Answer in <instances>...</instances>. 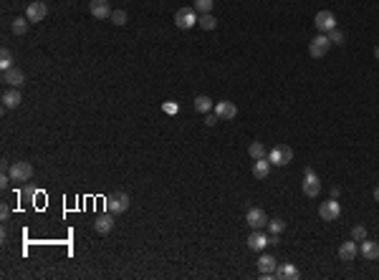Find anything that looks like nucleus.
Instances as JSON below:
<instances>
[{
  "mask_svg": "<svg viewBox=\"0 0 379 280\" xmlns=\"http://www.w3.org/2000/svg\"><path fill=\"white\" fill-rule=\"evenodd\" d=\"M318 192H321V182H318L316 172L306 169V174H303V195L306 197H318Z\"/></svg>",
  "mask_w": 379,
  "mask_h": 280,
  "instance_id": "6e6552de",
  "label": "nucleus"
},
{
  "mask_svg": "<svg viewBox=\"0 0 379 280\" xmlns=\"http://www.w3.org/2000/svg\"><path fill=\"white\" fill-rule=\"evenodd\" d=\"M357 255H359V245H357V240H352V242H341V247H339V258H341L344 263H352Z\"/></svg>",
  "mask_w": 379,
  "mask_h": 280,
  "instance_id": "a211bd4d",
  "label": "nucleus"
},
{
  "mask_svg": "<svg viewBox=\"0 0 379 280\" xmlns=\"http://www.w3.org/2000/svg\"><path fill=\"white\" fill-rule=\"evenodd\" d=\"M268 230H271L273 235H281V232L286 230V222L278 220V217H276V220H268Z\"/></svg>",
  "mask_w": 379,
  "mask_h": 280,
  "instance_id": "cd10ccee",
  "label": "nucleus"
},
{
  "mask_svg": "<svg viewBox=\"0 0 379 280\" xmlns=\"http://www.w3.org/2000/svg\"><path fill=\"white\" fill-rule=\"evenodd\" d=\"M174 25H177L180 30L195 28V25H197V13H195V8H180V10L174 13Z\"/></svg>",
  "mask_w": 379,
  "mask_h": 280,
  "instance_id": "7ed1b4c3",
  "label": "nucleus"
},
{
  "mask_svg": "<svg viewBox=\"0 0 379 280\" xmlns=\"http://www.w3.org/2000/svg\"><path fill=\"white\" fill-rule=\"evenodd\" d=\"M89 10H91V15H94L96 20L111 18V8H109L106 0H91V3H89Z\"/></svg>",
  "mask_w": 379,
  "mask_h": 280,
  "instance_id": "4468645a",
  "label": "nucleus"
},
{
  "mask_svg": "<svg viewBox=\"0 0 379 280\" xmlns=\"http://www.w3.org/2000/svg\"><path fill=\"white\" fill-rule=\"evenodd\" d=\"M213 8H215V0H195V10H197V15H202V13H213Z\"/></svg>",
  "mask_w": 379,
  "mask_h": 280,
  "instance_id": "a878e982",
  "label": "nucleus"
},
{
  "mask_svg": "<svg viewBox=\"0 0 379 280\" xmlns=\"http://www.w3.org/2000/svg\"><path fill=\"white\" fill-rule=\"evenodd\" d=\"M28 23H31L28 18H15V20L10 23V30H13L15 36H25V33H28Z\"/></svg>",
  "mask_w": 379,
  "mask_h": 280,
  "instance_id": "b1692460",
  "label": "nucleus"
},
{
  "mask_svg": "<svg viewBox=\"0 0 379 280\" xmlns=\"http://www.w3.org/2000/svg\"><path fill=\"white\" fill-rule=\"evenodd\" d=\"M374 58H377V61H379V46H377V48H374Z\"/></svg>",
  "mask_w": 379,
  "mask_h": 280,
  "instance_id": "c9c22d12",
  "label": "nucleus"
},
{
  "mask_svg": "<svg viewBox=\"0 0 379 280\" xmlns=\"http://www.w3.org/2000/svg\"><path fill=\"white\" fill-rule=\"evenodd\" d=\"M0 69H13V53L8 51V48H3L0 51Z\"/></svg>",
  "mask_w": 379,
  "mask_h": 280,
  "instance_id": "bb28decb",
  "label": "nucleus"
},
{
  "mask_svg": "<svg viewBox=\"0 0 379 280\" xmlns=\"http://www.w3.org/2000/svg\"><path fill=\"white\" fill-rule=\"evenodd\" d=\"M8 174H10L13 182H28V179L33 177V167H31L28 162H13V164L8 167Z\"/></svg>",
  "mask_w": 379,
  "mask_h": 280,
  "instance_id": "39448f33",
  "label": "nucleus"
},
{
  "mask_svg": "<svg viewBox=\"0 0 379 280\" xmlns=\"http://www.w3.org/2000/svg\"><path fill=\"white\" fill-rule=\"evenodd\" d=\"M329 48H331V41H329L326 33H318V36L311 38V43H308V53H311V58H324V56L329 53Z\"/></svg>",
  "mask_w": 379,
  "mask_h": 280,
  "instance_id": "20e7f679",
  "label": "nucleus"
},
{
  "mask_svg": "<svg viewBox=\"0 0 379 280\" xmlns=\"http://www.w3.org/2000/svg\"><path fill=\"white\" fill-rule=\"evenodd\" d=\"M266 245H271V242H268V237H266L260 230H253V232H250V237H248V247H250V250H255V253H260V250H266Z\"/></svg>",
  "mask_w": 379,
  "mask_h": 280,
  "instance_id": "f3484780",
  "label": "nucleus"
},
{
  "mask_svg": "<svg viewBox=\"0 0 379 280\" xmlns=\"http://www.w3.org/2000/svg\"><path fill=\"white\" fill-rule=\"evenodd\" d=\"M3 83H8V86H13V88H20L23 83H25V76H23V71L20 69H5L3 71Z\"/></svg>",
  "mask_w": 379,
  "mask_h": 280,
  "instance_id": "f8f14e48",
  "label": "nucleus"
},
{
  "mask_svg": "<svg viewBox=\"0 0 379 280\" xmlns=\"http://www.w3.org/2000/svg\"><path fill=\"white\" fill-rule=\"evenodd\" d=\"M339 214H341V205L336 202V197H331V200L318 205V217L324 222H334V220H339Z\"/></svg>",
  "mask_w": 379,
  "mask_h": 280,
  "instance_id": "423d86ee",
  "label": "nucleus"
},
{
  "mask_svg": "<svg viewBox=\"0 0 379 280\" xmlns=\"http://www.w3.org/2000/svg\"><path fill=\"white\" fill-rule=\"evenodd\" d=\"M111 227H114V214H111V212L99 214V217H96V222H94V230H96L99 235H109V232H111Z\"/></svg>",
  "mask_w": 379,
  "mask_h": 280,
  "instance_id": "2eb2a0df",
  "label": "nucleus"
},
{
  "mask_svg": "<svg viewBox=\"0 0 379 280\" xmlns=\"http://www.w3.org/2000/svg\"><path fill=\"white\" fill-rule=\"evenodd\" d=\"M8 214H10L8 205H3V207H0V217H3V220H8Z\"/></svg>",
  "mask_w": 379,
  "mask_h": 280,
  "instance_id": "72a5a7b5",
  "label": "nucleus"
},
{
  "mask_svg": "<svg viewBox=\"0 0 379 280\" xmlns=\"http://www.w3.org/2000/svg\"><path fill=\"white\" fill-rule=\"evenodd\" d=\"M352 237H354L357 242H362V240H367V227H364V225H357V227L352 230Z\"/></svg>",
  "mask_w": 379,
  "mask_h": 280,
  "instance_id": "2f4dec72",
  "label": "nucleus"
},
{
  "mask_svg": "<svg viewBox=\"0 0 379 280\" xmlns=\"http://www.w3.org/2000/svg\"><path fill=\"white\" fill-rule=\"evenodd\" d=\"M276 278L278 280H296L299 278V270H296L294 265H281V268H276Z\"/></svg>",
  "mask_w": 379,
  "mask_h": 280,
  "instance_id": "4be33fe9",
  "label": "nucleus"
},
{
  "mask_svg": "<svg viewBox=\"0 0 379 280\" xmlns=\"http://www.w3.org/2000/svg\"><path fill=\"white\" fill-rule=\"evenodd\" d=\"M326 36H329V41H331V43H336V46H341V43H344V33H341L339 28H331Z\"/></svg>",
  "mask_w": 379,
  "mask_h": 280,
  "instance_id": "c85d7f7f",
  "label": "nucleus"
},
{
  "mask_svg": "<svg viewBox=\"0 0 379 280\" xmlns=\"http://www.w3.org/2000/svg\"><path fill=\"white\" fill-rule=\"evenodd\" d=\"M258 270H260V278L263 280L276 278V258L273 255H260L258 258Z\"/></svg>",
  "mask_w": 379,
  "mask_h": 280,
  "instance_id": "9b49d317",
  "label": "nucleus"
},
{
  "mask_svg": "<svg viewBox=\"0 0 379 280\" xmlns=\"http://www.w3.org/2000/svg\"><path fill=\"white\" fill-rule=\"evenodd\" d=\"M111 23L114 25H124L127 23V13L124 10H111Z\"/></svg>",
  "mask_w": 379,
  "mask_h": 280,
  "instance_id": "7c9ffc66",
  "label": "nucleus"
},
{
  "mask_svg": "<svg viewBox=\"0 0 379 280\" xmlns=\"http://www.w3.org/2000/svg\"><path fill=\"white\" fill-rule=\"evenodd\" d=\"M46 15H48V8H46V3H41V0H33V3H28V8H25V18H28L31 23H41Z\"/></svg>",
  "mask_w": 379,
  "mask_h": 280,
  "instance_id": "9d476101",
  "label": "nucleus"
},
{
  "mask_svg": "<svg viewBox=\"0 0 379 280\" xmlns=\"http://www.w3.org/2000/svg\"><path fill=\"white\" fill-rule=\"evenodd\" d=\"M162 111L169 114V116H174V114H180V104H177V101H164V104H162Z\"/></svg>",
  "mask_w": 379,
  "mask_h": 280,
  "instance_id": "c756f323",
  "label": "nucleus"
},
{
  "mask_svg": "<svg viewBox=\"0 0 379 280\" xmlns=\"http://www.w3.org/2000/svg\"><path fill=\"white\" fill-rule=\"evenodd\" d=\"M248 154H250L253 159H263V157H266L268 151H266V146H263L260 141H253V144L248 146Z\"/></svg>",
  "mask_w": 379,
  "mask_h": 280,
  "instance_id": "393cba45",
  "label": "nucleus"
},
{
  "mask_svg": "<svg viewBox=\"0 0 379 280\" xmlns=\"http://www.w3.org/2000/svg\"><path fill=\"white\" fill-rule=\"evenodd\" d=\"M374 202H379V187L374 190Z\"/></svg>",
  "mask_w": 379,
  "mask_h": 280,
  "instance_id": "f704fd0d",
  "label": "nucleus"
},
{
  "mask_svg": "<svg viewBox=\"0 0 379 280\" xmlns=\"http://www.w3.org/2000/svg\"><path fill=\"white\" fill-rule=\"evenodd\" d=\"M313 25L318 33H329L331 28H336V15L331 10H318L316 18H313Z\"/></svg>",
  "mask_w": 379,
  "mask_h": 280,
  "instance_id": "0eeeda50",
  "label": "nucleus"
},
{
  "mask_svg": "<svg viewBox=\"0 0 379 280\" xmlns=\"http://www.w3.org/2000/svg\"><path fill=\"white\" fill-rule=\"evenodd\" d=\"M271 174V162L263 157V159H253V177L255 179H266Z\"/></svg>",
  "mask_w": 379,
  "mask_h": 280,
  "instance_id": "6ab92c4d",
  "label": "nucleus"
},
{
  "mask_svg": "<svg viewBox=\"0 0 379 280\" xmlns=\"http://www.w3.org/2000/svg\"><path fill=\"white\" fill-rule=\"evenodd\" d=\"M104 202H106V212H111V214H122V212L129 210V205H132V200H129L127 192H111Z\"/></svg>",
  "mask_w": 379,
  "mask_h": 280,
  "instance_id": "f257e3e1",
  "label": "nucleus"
},
{
  "mask_svg": "<svg viewBox=\"0 0 379 280\" xmlns=\"http://www.w3.org/2000/svg\"><path fill=\"white\" fill-rule=\"evenodd\" d=\"M20 101H23V96H20L18 88H8V91L3 94V109H5V111H8V109H18Z\"/></svg>",
  "mask_w": 379,
  "mask_h": 280,
  "instance_id": "dca6fc26",
  "label": "nucleus"
},
{
  "mask_svg": "<svg viewBox=\"0 0 379 280\" xmlns=\"http://www.w3.org/2000/svg\"><path fill=\"white\" fill-rule=\"evenodd\" d=\"M197 25L202 30H215L218 28V18L213 13H202V15H197Z\"/></svg>",
  "mask_w": 379,
  "mask_h": 280,
  "instance_id": "412c9836",
  "label": "nucleus"
},
{
  "mask_svg": "<svg viewBox=\"0 0 379 280\" xmlns=\"http://www.w3.org/2000/svg\"><path fill=\"white\" fill-rule=\"evenodd\" d=\"M359 253H362V258H367V260H377L379 258V242H374V240H362Z\"/></svg>",
  "mask_w": 379,
  "mask_h": 280,
  "instance_id": "aec40b11",
  "label": "nucleus"
},
{
  "mask_svg": "<svg viewBox=\"0 0 379 280\" xmlns=\"http://www.w3.org/2000/svg\"><path fill=\"white\" fill-rule=\"evenodd\" d=\"M218 121H220V119H218V114H215V111H213V114H208V116H205V124H208V127H215V124H218Z\"/></svg>",
  "mask_w": 379,
  "mask_h": 280,
  "instance_id": "473e14b6",
  "label": "nucleus"
},
{
  "mask_svg": "<svg viewBox=\"0 0 379 280\" xmlns=\"http://www.w3.org/2000/svg\"><path fill=\"white\" fill-rule=\"evenodd\" d=\"M245 222L250 225V230H263V227H268V214L260 207H250L245 214Z\"/></svg>",
  "mask_w": 379,
  "mask_h": 280,
  "instance_id": "1a4fd4ad",
  "label": "nucleus"
},
{
  "mask_svg": "<svg viewBox=\"0 0 379 280\" xmlns=\"http://www.w3.org/2000/svg\"><path fill=\"white\" fill-rule=\"evenodd\" d=\"M213 106H215V104H213L210 96H197V99H195V111H200V114H210Z\"/></svg>",
  "mask_w": 379,
  "mask_h": 280,
  "instance_id": "5701e85b",
  "label": "nucleus"
},
{
  "mask_svg": "<svg viewBox=\"0 0 379 280\" xmlns=\"http://www.w3.org/2000/svg\"><path fill=\"white\" fill-rule=\"evenodd\" d=\"M268 162L271 164H278V167H286V164L294 162V149L286 146V144H278V146H273L268 151Z\"/></svg>",
  "mask_w": 379,
  "mask_h": 280,
  "instance_id": "f03ea898",
  "label": "nucleus"
},
{
  "mask_svg": "<svg viewBox=\"0 0 379 280\" xmlns=\"http://www.w3.org/2000/svg\"><path fill=\"white\" fill-rule=\"evenodd\" d=\"M213 111H215L218 119H223V121H230V119L238 116V109H235V104H230V101H218V104L213 106Z\"/></svg>",
  "mask_w": 379,
  "mask_h": 280,
  "instance_id": "ddd939ff",
  "label": "nucleus"
}]
</instances>
